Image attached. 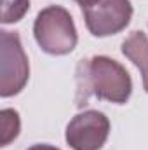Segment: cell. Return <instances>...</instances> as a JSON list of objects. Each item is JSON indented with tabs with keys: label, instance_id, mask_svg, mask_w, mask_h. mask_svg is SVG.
<instances>
[{
	"label": "cell",
	"instance_id": "obj_1",
	"mask_svg": "<svg viewBox=\"0 0 148 150\" xmlns=\"http://www.w3.org/2000/svg\"><path fill=\"white\" fill-rule=\"evenodd\" d=\"M77 105L84 107L91 98L124 105L132 94V79L125 67L108 56L80 59L75 70Z\"/></svg>",
	"mask_w": 148,
	"mask_h": 150
},
{
	"label": "cell",
	"instance_id": "obj_2",
	"mask_svg": "<svg viewBox=\"0 0 148 150\" xmlns=\"http://www.w3.org/2000/svg\"><path fill=\"white\" fill-rule=\"evenodd\" d=\"M33 37L38 47L51 56H66L77 47L78 33L72 14L61 5H47L33 23Z\"/></svg>",
	"mask_w": 148,
	"mask_h": 150
},
{
	"label": "cell",
	"instance_id": "obj_3",
	"mask_svg": "<svg viewBox=\"0 0 148 150\" xmlns=\"http://www.w3.org/2000/svg\"><path fill=\"white\" fill-rule=\"evenodd\" d=\"M0 96L19 94L30 79L28 56L16 32H0Z\"/></svg>",
	"mask_w": 148,
	"mask_h": 150
},
{
	"label": "cell",
	"instance_id": "obj_4",
	"mask_svg": "<svg viewBox=\"0 0 148 150\" xmlns=\"http://www.w3.org/2000/svg\"><path fill=\"white\" fill-rule=\"evenodd\" d=\"M87 30L94 37H110L125 30L132 19L131 0H91L82 5Z\"/></svg>",
	"mask_w": 148,
	"mask_h": 150
},
{
	"label": "cell",
	"instance_id": "obj_5",
	"mask_svg": "<svg viewBox=\"0 0 148 150\" xmlns=\"http://www.w3.org/2000/svg\"><path fill=\"white\" fill-rule=\"evenodd\" d=\"M110 134V120L99 110L78 112L68 122L65 140L72 150H101Z\"/></svg>",
	"mask_w": 148,
	"mask_h": 150
},
{
	"label": "cell",
	"instance_id": "obj_6",
	"mask_svg": "<svg viewBox=\"0 0 148 150\" xmlns=\"http://www.w3.org/2000/svg\"><path fill=\"white\" fill-rule=\"evenodd\" d=\"M122 54L141 72L143 79V89L148 93V37L136 30L129 33V37L122 42Z\"/></svg>",
	"mask_w": 148,
	"mask_h": 150
},
{
	"label": "cell",
	"instance_id": "obj_7",
	"mask_svg": "<svg viewBox=\"0 0 148 150\" xmlns=\"http://www.w3.org/2000/svg\"><path fill=\"white\" fill-rule=\"evenodd\" d=\"M0 145L7 147L19 136L21 131V119L14 108H4L0 112Z\"/></svg>",
	"mask_w": 148,
	"mask_h": 150
},
{
	"label": "cell",
	"instance_id": "obj_8",
	"mask_svg": "<svg viewBox=\"0 0 148 150\" xmlns=\"http://www.w3.org/2000/svg\"><path fill=\"white\" fill-rule=\"evenodd\" d=\"M30 11V0H2V23L12 25L25 18Z\"/></svg>",
	"mask_w": 148,
	"mask_h": 150
},
{
	"label": "cell",
	"instance_id": "obj_9",
	"mask_svg": "<svg viewBox=\"0 0 148 150\" xmlns=\"http://www.w3.org/2000/svg\"><path fill=\"white\" fill-rule=\"evenodd\" d=\"M26 150H61V149H58L54 145H47V143H37V145H32Z\"/></svg>",
	"mask_w": 148,
	"mask_h": 150
},
{
	"label": "cell",
	"instance_id": "obj_10",
	"mask_svg": "<svg viewBox=\"0 0 148 150\" xmlns=\"http://www.w3.org/2000/svg\"><path fill=\"white\" fill-rule=\"evenodd\" d=\"M75 2H77V4H78L80 7H82V5H85V4H89L91 0H75Z\"/></svg>",
	"mask_w": 148,
	"mask_h": 150
}]
</instances>
